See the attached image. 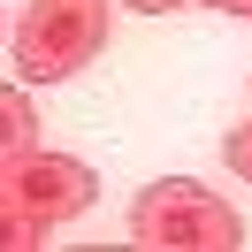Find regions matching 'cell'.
Returning <instances> with one entry per match:
<instances>
[{"label":"cell","mask_w":252,"mask_h":252,"mask_svg":"<svg viewBox=\"0 0 252 252\" xmlns=\"http://www.w3.org/2000/svg\"><path fill=\"white\" fill-rule=\"evenodd\" d=\"M92 199H99V176L69 153H38L31 145V153L0 160V245L8 252L46 245V229L92 214Z\"/></svg>","instance_id":"obj_1"},{"label":"cell","mask_w":252,"mask_h":252,"mask_svg":"<svg viewBox=\"0 0 252 252\" xmlns=\"http://www.w3.org/2000/svg\"><path fill=\"white\" fill-rule=\"evenodd\" d=\"M130 237L145 252H237L245 245V221L214 191L184 184V176H160V184H145L130 199Z\"/></svg>","instance_id":"obj_2"},{"label":"cell","mask_w":252,"mask_h":252,"mask_svg":"<svg viewBox=\"0 0 252 252\" xmlns=\"http://www.w3.org/2000/svg\"><path fill=\"white\" fill-rule=\"evenodd\" d=\"M107 46V8L99 0H31L8 38V62L23 84H62Z\"/></svg>","instance_id":"obj_3"},{"label":"cell","mask_w":252,"mask_h":252,"mask_svg":"<svg viewBox=\"0 0 252 252\" xmlns=\"http://www.w3.org/2000/svg\"><path fill=\"white\" fill-rule=\"evenodd\" d=\"M38 145V107L31 92H16V77H8V92H0V160H16Z\"/></svg>","instance_id":"obj_4"},{"label":"cell","mask_w":252,"mask_h":252,"mask_svg":"<svg viewBox=\"0 0 252 252\" xmlns=\"http://www.w3.org/2000/svg\"><path fill=\"white\" fill-rule=\"evenodd\" d=\"M221 160H229V168H237V176L252 184V123H237L229 138H221Z\"/></svg>","instance_id":"obj_5"},{"label":"cell","mask_w":252,"mask_h":252,"mask_svg":"<svg viewBox=\"0 0 252 252\" xmlns=\"http://www.w3.org/2000/svg\"><path fill=\"white\" fill-rule=\"evenodd\" d=\"M138 16H168V8H184V0H130Z\"/></svg>","instance_id":"obj_6"},{"label":"cell","mask_w":252,"mask_h":252,"mask_svg":"<svg viewBox=\"0 0 252 252\" xmlns=\"http://www.w3.org/2000/svg\"><path fill=\"white\" fill-rule=\"evenodd\" d=\"M206 8H221V16H252V0H206Z\"/></svg>","instance_id":"obj_7"}]
</instances>
